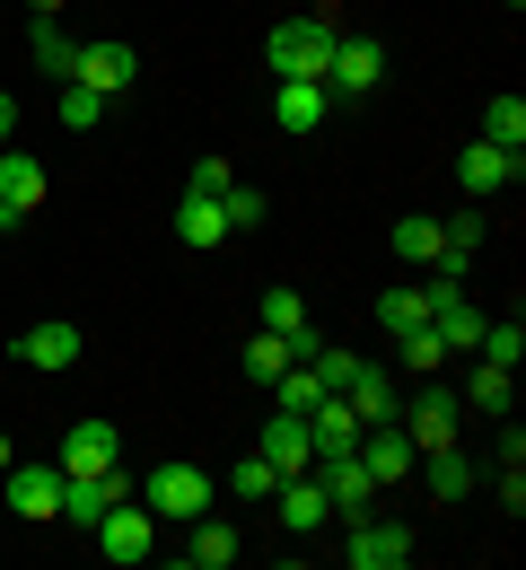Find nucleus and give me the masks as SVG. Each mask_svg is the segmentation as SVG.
I'll list each match as a JSON object with an SVG mask.
<instances>
[{
  "label": "nucleus",
  "mask_w": 526,
  "mask_h": 570,
  "mask_svg": "<svg viewBox=\"0 0 526 570\" xmlns=\"http://www.w3.org/2000/svg\"><path fill=\"white\" fill-rule=\"evenodd\" d=\"M334 115V97H325V79H281V97H272V124L299 141V132H316Z\"/></svg>",
  "instance_id": "a211bd4d"
},
{
  "label": "nucleus",
  "mask_w": 526,
  "mask_h": 570,
  "mask_svg": "<svg viewBox=\"0 0 526 570\" xmlns=\"http://www.w3.org/2000/svg\"><path fill=\"white\" fill-rule=\"evenodd\" d=\"M360 465L377 474V492H395V483L421 465V448L404 439V422H360Z\"/></svg>",
  "instance_id": "9d476101"
},
{
  "label": "nucleus",
  "mask_w": 526,
  "mask_h": 570,
  "mask_svg": "<svg viewBox=\"0 0 526 570\" xmlns=\"http://www.w3.org/2000/svg\"><path fill=\"white\" fill-rule=\"evenodd\" d=\"M377 79H386L377 36H343V45H334V62H325V97H334V106H343V97H369Z\"/></svg>",
  "instance_id": "1a4fd4ad"
},
{
  "label": "nucleus",
  "mask_w": 526,
  "mask_h": 570,
  "mask_svg": "<svg viewBox=\"0 0 526 570\" xmlns=\"http://www.w3.org/2000/svg\"><path fill=\"white\" fill-rule=\"evenodd\" d=\"M343 562L351 570H404L413 562V527H395V518H351V527H343Z\"/></svg>",
  "instance_id": "39448f33"
},
{
  "label": "nucleus",
  "mask_w": 526,
  "mask_h": 570,
  "mask_svg": "<svg viewBox=\"0 0 526 570\" xmlns=\"http://www.w3.org/2000/svg\"><path fill=\"white\" fill-rule=\"evenodd\" d=\"M325 395H334V386L316 377V360H290V368L272 377V404H281V413H316Z\"/></svg>",
  "instance_id": "5701e85b"
},
{
  "label": "nucleus",
  "mask_w": 526,
  "mask_h": 570,
  "mask_svg": "<svg viewBox=\"0 0 526 570\" xmlns=\"http://www.w3.org/2000/svg\"><path fill=\"white\" fill-rule=\"evenodd\" d=\"M27 9H36V18H62V0H27Z\"/></svg>",
  "instance_id": "a19ab883"
},
{
  "label": "nucleus",
  "mask_w": 526,
  "mask_h": 570,
  "mask_svg": "<svg viewBox=\"0 0 526 570\" xmlns=\"http://www.w3.org/2000/svg\"><path fill=\"white\" fill-rule=\"evenodd\" d=\"M62 124H71V132H97V124H106V97H97V88H62Z\"/></svg>",
  "instance_id": "473e14b6"
},
{
  "label": "nucleus",
  "mask_w": 526,
  "mask_h": 570,
  "mask_svg": "<svg viewBox=\"0 0 526 570\" xmlns=\"http://www.w3.org/2000/svg\"><path fill=\"white\" fill-rule=\"evenodd\" d=\"M44 194H53V176H44V158H27V149L9 141L0 149V203L27 219V212H44Z\"/></svg>",
  "instance_id": "4468645a"
},
{
  "label": "nucleus",
  "mask_w": 526,
  "mask_h": 570,
  "mask_svg": "<svg viewBox=\"0 0 526 570\" xmlns=\"http://www.w3.org/2000/svg\"><path fill=\"white\" fill-rule=\"evenodd\" d=\"M115 456H123L115 422H71V439H62V456H53V465H62V474H106Z\"/></svg>",
  "instance_id": "f3484780"
},
{
  "label": "nucleus",
  "mask_w": 526,
  "mask_h": 570,
  "mask_svg": "<svg viewBox=\"0 0 526 570\" xmlns=\"http://www.w3.org/2000/svg\"><path fill=\"white\" fill-rule=\"evenodd\" d=\"M27 53H36L44 71H62V79H71V62H79V45L62 36V18H36V36H27Z\"/></svg>",
  "instance_id": "7c9ffc66"
},
{
  "label": "nucleus",
  "mask_w": 526,
  "mask_h": 570,
  "mask_svg": "<svg viewBox=\"0 0 526 570\" xmlns=\"http://www.w3.org/2000/svg\"><path fill=\"white\" fill-rule=\"evenodd\" d=\"M0 474H9V439H0Z\"/></svg>",
  "instance_id": "79ce46f5"
},
{
  "label": "nucleus",
  "mask_w": 526,
  "mask_h": 570,
  "mask_svg": "<svg viewBox=\"0 0 526 570\" xmlns=\"http://www.w3.org/2000/svg\"><path fill=\"white\" fill-rule=\"evenodd\" d=\"M71 79H79V88H97V97H123V88L141 79V62H132V45H79Z\"/></svg>",
  "instance_id": "ddd939ff"
},
{
  "label": "nucleus",
  "mask_w": 526,
  "mask_h": 570,
  "mask_svg": "<svg viewBox=\"0 0 526 570\" xmlns=\"http://www.w3.org/2000/svg\"><path fill=\"white\" fill-rule=\"evenodd\" d=\"M307 430H316V456H343V448H360V413H351L343 395H325V404L307 413Z\"/></svg>",
  "instance_id": "4be33fe9"
},
{
  "label": "nucleus",
  "mask_w": 526,
  "mask_h": 570,
  "mask_svg": "<svg viewBox=\"0 0 526 570\" xmlns=\"http://www.w3.org/2000/svg\"><path fill=\"white\" fill-rule=\"evenodd\" d=\"M421 483H430V500H465L474 492V465L456 448H439V456H421Z\"/></svg>",
  "instance_id": "a878e982"
},
{
  "label": "nucleus",
  "mask_w": 526,
  "mask_h": 570,
  "mask_svg": "<svg viewBox=\"0 0 526 570\" xmlns=\"http://www.w3.org/2000/svg\"><path fill=\"white\" fill-rule=\"evenodd\" d=\"M316 483H325V509L351 527V518H369V500H377V474L360 465V448H343V456H316Z\"/></svg>",
  "instance_id": "6e6552de"
},
{
  "label": "nucleus",
  "mask_w": 526,
  "mask_h": 570,
  "mask_svg": "<svg viewBox=\"0 0 526 570\" xmlns=\"http://www.w3.org/2000/svg\"><path fill=\"white\" fill-rule=\"evenodd\" d=\"M439 360H448V343H439L430 325H413V334H404V368H421V377H439Z\"/></svg>",
  "instance_id": "72a5a7b5"
},
{
  "label": "nucleus",
  "mask_w": 526,
  "mask_h": 570,
  "mask_svg": "<svg viewBox=\"0 0 526 570\" xmlns=\"http://www.w3.org/2000/svg\"><path fill=\"white\" fill-rule=\"evenodd\" d=\"M316 377H325V386H334V395H343V386H351V368H360V352H334V343H316Z\"/></svg>",
  "instance_id": "c9c22d12"
},
{
  "label": "nucleus",
  "mask_w": 526,
  "mask_h": 570,
  "mask_svg": "<svg viewBox=\"0 0 526 570\" xmlns=\"http://www.w3.org/2000/svg\"><path fill=\"white\" fill-rule=\"evenodd\" d=\"M395 255H404V264H439V219L430 212L395 219Z\"/></svg>",
  "instance_id": "c756f323"
},
{
  "label": "nucleus",
  "mask_w": 526,
  "mask_h": 570,
  "mask_svg": "<svg viewBox=\"0 0 526 570\" xmlns=\"http://www.w3.org/2000/svg\"><path fill=\"white\" fill-rule=\"evenodd\" d=\"M526 176V149H500V141H465L456 149V185H465V203H492V194H509Z\"/></svg>",
  "instance_id": "20e7f679"
},
{
  "label": "nucleus",
  "mask_w": 526,
  "mask_h": 570,
  "mask_svg": "<svg viewBox=\"0 0 526 570\" xmlns=\"http://www.w3.org/2000/svg\"><path fill=\"white\" fill-rule=\"evenodd\" d=\"M220 203H228V228H264V194L255 185H228Z\"/></svg>",
  "instance_id": "e433bc0d"
},
{
  "label": "nucleus",
  "mask_w": 526,
  "mask_h": 570,
  "mask_svg": "<svg viewBox=\"0 0 526 570\" xmlns=\"http://www.w3.org/2000/svg\"><path fill=\"white\" fill-rule=\"evenodd\" d=\"M228 185H237V176H228V158H202V167H193V185H185V194H228Z\"/></svg>",
  "instance_id": "4c0bfd02"
},
{
  "label": "nucleus",
  "mask_w": 526,
  "mask_h": 570,
  "mask_svg": "<svg viewBox=\"0 0 526 570\" xmlns=\"http://www.w3.org/2000/svg\"><path fill=\"white\" fill-rule=\"evenodd\" d=\"M9 352L27 360V368H71L88 343H79V325H71V316H44V325H27V334H18Z\"/></svg>",
  "instance_id": "2eb2a0df"
},
{
  "label": "nucleus",
  "mask_w": 526,
  "mask_h": 570,
  "mask_svg": "<svg viewBox=\"0 0 526 570\" xmlns=\"http://www.w3.org/2000/svg\"><path fill=\"white\" fill-rule=\"evenodd\" d=\"M343 404H351L360 422H395V413H404V404H395V386H386V368H369V360L351 368V386H343Z\"/></svg>",
  "instance_id": "412c9836"
},
{
  "label": "nucleus",
  "mask_w": 526,
  "mask_h": 570,
  "mask_svg": "<svg viewBox=\"0 0 526 570\" xmlns=\"http://www.w3.org/2000/svg\"><path fill=\"white\" fill-rule=\"evenodd\" d=\"M132 492H141V483H132V465H123V456H115L106 474H62V518H71V527H97L115 500H132Z\"/></svg>",
  "instance_id": "0eeeda50"
},
{
  "label": "nucleus",
  "mask_w": 526,
  "mask_h": 570,
  "mask_svg": "<svg viewBox=\"0 0 526 570\" xmlns=\"http://www.w3.org/2000/svg\"><path fill=\"white\" fill-rule=\"evenodd\" d=\"M377 325L404 343L413 325H430V298H421V289H386V298H377Z\"/></svg>",
  "instance_id": "cd10ccee"
},
{
  "label": "nucleus",
  "mask_w": 526,
  "mask_h": 570,
  "mask_svg": "<svg viewBox=\"0 0 526 570\" xmlns=\"http://www.w3.org/2000/svg\"><path fill=\"white\" fill-rule=\"evenodd\" d=\"M483 141H500V149H526V97H509V88H500V97L483 106Z\"/></svg>",
  "instance_id": "393cba45"
},
{
  "label": "nucleus",
  "mask_w": 526,
  "mask_h": 570,
  "mask_svg": "<svg viewBox=\"0 0 526 570\" xmlns=\"http://www.w3.org/2000/svg\"><path fill=\"white\" fill-rule=\"evenodd\" d=\"M228 562H237V527L202 509V518H193V535H185V570H228Z\"/></svg>",
  "instance_id": "aec40b11"
},
{
  "label": "nucleus",
  "mask_w": 526,
  "mask_h": 570,
  "mask_svg": "<svg viewBox=\"0 0 526 570\" xmlns=\"http://www.w3.org/2000/svg\"><path fill=\"white\" fill-rule=\"evenodd\" d=\"M456 413H465V395H456V386H421L395 422H404V439H413L421 456H439V448H456Z\"/></svg>",
  "instance_id": "423d86ee"
},
{
  "label": "nucleus",
  "mask_w": 526,
  "mask_h": 570,
  "mask_svg": "<svg viewBox=\"0 0 526 570\" xmlns=\"http://www.w3.org/2000/svg\"><path fill=\"white\" fill-rule=\"evenodd\" d=\"M264 334H290V343H316V334H307V298H299V289H264Z\"/></svg>",
  "instance_id": "bb28decb"
},
{
  "label": "nucleus",
  "mask_w": 526,
  "mask_h": 570,
  "mask_svg": "<svg viewBox=\"0 0 526 570\" xmlns=\"http://www.w3.org/2000/svg\"><path fill=\"white\" fill-rule=\"evenodd\" d=\"M500 509H509V518L526 509V474H518V465H500Z\"/></svg>",
  "instance_id": "58836bf2"
},
{
  "label": "nucleus",
  "mask_w": 526,
  "mask_h": 570,
  "mask_svg": "<svg viewBox=\"0 0 526 570\" xmlns=\"http://www.w3.org/2000/svg\"><path fill=\"white\" fill-rule=\"evenodd\" d=\"M9 219H18V212H9V203H0V228H9Z\"/></svg>",
  "instance_id": "37998d69"
},
{
  "label": "nucleus",
  "mask_w": 526,
  "mask_h": 570,
  "mask_svg": "<svg viewBox=\"0 0 526 570\" xmlns=\"http://www.w3.org/2000/svg\"><path fill=\"white\" fill-rule=\"evenodd\" d=\"M272 509H281L290 535H316V527L334 518V509H325V483H316V465H307V474H281V483H272Z\"/></svg>",
  "instance_id": "dca6fc26"
},
{
  "label": "nucleus",
  "mask_w": 526,
  "mask_h": 570,
  "mask_svg": "<svg viewBox=\"0 0 526 570\" xmlns=\"http://www.w3.org/2000/svg\"><path fill=\"white\" fill-rule=\"evenodd\" d=\"M0 500L18 518H62V465H9L0 474Z\"/></svg>",
  "instance_id": "9b49d317"
},
{
  "label": "nucleus",
  "mask_w": 526,
  "mask_h": 570,
  "mask_svg": "<svg viewBox=\"0 0 526 570\" xmlns=\"http://www.w3.org/2000/svg\"><path fill=\"white\" fill-rule=\"evenodd\" d=\"M272 483H281V474H272L264 456H246V465L228 474V500H272Z\"/></svg>",
  "instance_id": "f704fd0d"
},
{
  "label": "nucleus",
  "mask_w": 526,
  "mask_h": 570,
  "mask_svg": "<svg viewBox=\"0 0 526 570\" xmlns=\"http://www.w3.org/2000/svg\"><path fill=\"white\" fill-rule=\"evenodd\" d=\"M176 237H185L193 255L228 246V203H220V194H185V203H176Z\"/></svg>",
  "instance_id": "6ab92c4d"
},
{
  "label": "nucleus",
  "mask_w": 526,
  "mask_h": 570,
  "mask_svg": "<svg viewBox=\"0 0 526 570\" xmlns=\"http://www.w3.org/2000/svg\"><path fill=\"white\" fill-rule=\"evenodd\" d=\"M141 509H150L158 527H193V518L211 509V474H202L193 456H167V465L141 474Z\"/></svg>",
  "instance_id": "f03ea898"
},
{
  "label": "nucleus",
  "mask_w": 526,
  "mask_h": 570,
  "mask_svg": "<svg viewBox=\"0 0 526 570\" xmlns=\"http://www.w3.org/2000/svg\"><path fill=\"white\" fill-rule=\"evenodd\" d=\"M255 456H264L272 474H307V465H316V430H307V413H281V422H264Z\"/></svg>",
  "instance_id": "f8f14e48"
},
{
  "label": "nucleus",
  "mask_w": 526,
  "mask_h": 570,
  "mask_svg": "<svg viewBox=\"0 0 526 570\" xmlns=\"http://www.w3.org/2000/svg\"><path fill=\"white\" fill-rule=\"evenodd\" d=\"M334 45H343V27H334V9H307V18H281L272 36H264V62L281 79H325L334 62Z\"/></svg>",
  "instance_id": "f257e3e1"
},
{
  "label": "nucleus",
  "mask_w": 526,
  "mask_h": 570,
  "mask_svg": "<svg viewBox=\"0 0 526 570\" xmlns=\"http://www.w3.org/2000/svg\"><path fill=\"white\" fill-rule=\"evenodd\" d=\"M88 535H97V553H106V562H150V553H158V518L141 509V492L115 500V509H106Z\"/></svg>",
  "instance_id": "7ed1b4c3"
},
{
  "label": "nucleus",
  "mask_w": 526,
  "mask_h": 570,
  "mask_svg": "<svg viewBox=\"0 0 526 570\" xmlns=\"http://www.w3.org/2000/svg\"><path fill=\"white\" fill-rule=\"evenodd\" d=\"M307 352H316V343H290V334H255V343H246V377H255V386H272V377H281L290 360H307Z\"/></svg>",
  "instance_id": "b1692460"
},
{
  "label": "nucleus",
  "mask_w": 526,
  "mask_h": 570,
  "mask_svg": "<svg viewBox=\"0 0 526 570\" xmlns=\"http://www.w3.org/2000/svg\"><path fill=\"white\" fill-rule=\"evenodd\" d=\"M518 352H526V325H518V316H492L483 343H474V360H492V368H518Z\"/></svg>",
  "instance_id": "c85d7f7f"
},
{
  "label": "nucleus",
  "mask_w": 526,
  "mask_h": 570,
  "mask_svg": "<svg viewBox=\"0 0 526 570\" xmlns=\"http://www.w3.org/2000/svg\"><path fill=\"white\" fill-rule=\"evenodd\" d=\"M9 132H18V97L0 88V141H9Z\"/></svg>",
  "instance_id": "ea45409f"
},
{
  "label": "nucleus",
  "mask_w": 526,
  "mask_h": 570,
  "mask_svg": "<svg viewBox=\"0 0 526 570\" xmlns=\"http://www.w3.org/2000/svg\"><path fill=\"white\" fill-rule=\"evenodd\" d=\"M465 404H474V413H509V368H492V360H483V368H474V386H465Z\"/></svg>",
  "instance_id": "2f4dec72"
}]
</instances>
